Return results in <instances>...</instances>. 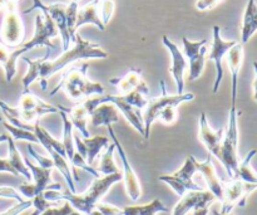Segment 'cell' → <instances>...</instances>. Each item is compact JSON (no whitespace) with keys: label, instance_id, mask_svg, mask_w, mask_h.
<instances>
[{"label":"cell","instance_id":"obj_47","mask_svg":"<svg viewBox=\"0 0 257 215\" xmlns=\"http://www.w3.org/2000/svg\"><path fill=\"white\" fill-rule=\"evenodd\" d=\"M193 215H207L208 214V206H201V208L195 209L192 211Z\"/></svg>","mask_w":257,"mask_h":215},{"label":"cell","instance_id":"obj_29","mask_svg":"<svg viewBox=\"0 0 257 215\" xmlns=\"http://www.w3.org/2000/svg\"><path fill=\"white\" fill-rule=\"evenodd\" d=\"M127 103H130L133 107L138 108V110H145L147 106L148 101H150V88H148L147 83L143 81L137 88L132 91V92L127 93V95H120Z\"/></svg>","mask_w":257,"mask_h":215},{"label":"cell","instance_id":"obj_6","mask_svg":"<svg viewBox=\"0 0 257 215\" xmlns=\"http://www.w3.org/2000/svg\"><path fill=\"white\" fill-rule=\"evenodd\" d=\"M25 40V27L17 3L5 7L4 17L0 25V43L9 49L19 48Z\"/></svg>","mask_w":257,"mask_h":215},{"label":"cell","instance_id":"obj_7","mask_svg":"<svg viewBox=\"0 0 257 215\" xmlns=\"http://www.w3.org/2000/svg\"><path fill=\"white\" fill-rule=\"evenodd\" d=\"M197 173L196 169V159L195 156L190 155L186 158L185 164L178 171H176L172 175H161L160 181L167 184L172 188V190L177 194L180 198H182L188 191H201L203 190L198 184L193 181V175Z\"/></svg>","mask_w":257,"mask_h":215},{"label":"cell","instance_id":"obj_20","mask_svg":"<svg viewBox=\"0 0 257 215\" xmlns=\"http://www.w3.org/2000/svg\"><path fill=\"white\" fill-rule=\"evenodd\" d=\"M196 169H197V173H200L205 179L206 184L208 186V191H211L215 195V198L222 203L223 181L218 178L217 173H216V169L212 164V155L208 154L207 159L203 163H198L196 160Z\"/></svg>","mask_w":257,"mask_h":215},{"label":"cell","instance_id":"obj_50","mask_svg":"<svg viewBox=\"0 0 257 215\" xmlns=\"http://www.w3.org/2000/svg\"><path fill=\"white\" fill-rule=\"evenodd\" d=\"M89 215H103L102 213H100V211L99 210H97V209H93V210L92 211H90V213H89Z\"/></svg>","mask_w":257,"mask_h":215},{"label":"cell","instance_id":"obj_43","mask_svg":"<svg viewBox=\"0 0 257 215\" xmlns=\"http://www.w3.org/2000/svg\"><path fill=\"white\" fill-rule=\"evenodd\" d=\"M95 209L99 210L103 215H123L122 209L117 208V206L112 205V204L107 203H97L95 204Z\"/></svg>","mask_w":257,"mask_h":215},{"label":"cell","instance_id":"obj_23","mask_svg":"<svg viewBox=\"0 0 257 215\" xmlns=\"http://www.w3.org/2000/svg\"><path fill=\"white\" fill-rule=\"evenodd\" d=\"M98 10H99V0H92L88 4H85L84 7L80 8L77 14L75 30H78V28H80L82 25L93 24L103 32L105 29V27L103 25Z\"/></svg>","mask_w":257,"mask_h":215},{"label":"cell","instance_id":"obj_53","mask_svg":"<svg viewBox=\"0 0 257 215\" xmlns=\"http://www.w3.org/2000/svg\"><path fill=\"white\" fill-rule=\"evenodd\" d=\"M215 215H233V214H231V213H218V211H215V213H213Z\"/></svg>","mask_w":257,"mask_h":215},{"label":"cell","instance_id":"obj_45","mask_svg":"<svg viewBox=\"0 0 257 215\" xmlns=\"http://www.w3.org/2000/svg\"><path fill=\"white\" fill-rule=\"evenodd\" d=\"M221 2L222 0H197L196 2V9L200 10V12H206V10H210L212 8H215Z\"/></svg>","mask_w":257,"mask_h":215},{"label":"cell","instance_id":"obj_5","mask_svg":"<svg viewBox=\"0 0 257 215\" xmlns=\"http://www.w3.org/2000/svg\"><path fill=\"white\" fill-rule=\"evenodd\" d=\"M236 101L231 100L230 116H228V125L225 130L222 138V145H221L220 156L218 160L223 165V168L227 171L230 179H237L238 171V160L237 155V145H238V112L236 107Z\"/></svg>","mask_w":257,"mask_h":215},{"label":"cell","instance_id":"obj_10","mask_svg":"<svg viewBox=\"0 0 257 215\" xmlns=\"http://www.w3.org/2000/svg\"><path fill=\"white\" fill-rule=\"evenodd\" d=\"M58 29L53 20L50 19L49 15L43 14V13H38L35 17V30L34 35L32 39L28 42L23 43L19 47V50L22 54L29 52L33 48L38 47H48L50 49L54 48V44H52L50 39L58 35Z\"/></svg>","mask_w":257,"mask_h":215},{"label":"cell","instance_id":"obj_22","mask_svg":"<svg viewBox=\"0 0 257 215\" xmlns=\"http://www.w3.org/2000/svg\"><path fill=\"white\" fill-rule=\"evenodd\" d=\"M90 121L92 125L95 127L99 126H112L113 123H117L119 121V111L113 103L104 102L94 108L90 113Z\"/></svg>","mask_w":257,"mask_h":215},{"label":"cell","instance_id":"obj_19","mask_svg":"<svg viewBox=\"0 0 257 215\" xmlns=\"http://www.w3.org/2000/svg\"><path fill=\"white\" fill-rule=\"evenodd\" d=\"M225 130L220 128L217 131H213L211 126L208 125L206 113L202 112L200 116V138L203 142L205 148L207 149L208 154L218 159L221 151V145H222V138Z\"/></svg>","mask_w":257,"mask_h":215},{"label":"cell","instance_id":"obj_2","mask_svg":"<svg viewBox=\"0 0 257 215\" xmlns=\"http://www.w3.org/2000/svg\"><path fill=\"white\" fill-rule=\"evenodd\" d=\"M123 180V174L117 173L112 175H105L103 178H97L90 188L84 194H73L69 190H45L43 193L44 198L49 201H68L75 210L80 211L84 215H89L90 211L95 208V204L99 203L100 199L105 195L108 190Z\"/></svg>","mask_w":257,"mask_h":215},{"label":"cell","instance_id":"obj_8","mask_svg":"<svg viewBox=\"0 0 257 215\" xmlns=\"http://www.w3.org/2000/svg\"><path fill=\"white\" fill-rule=\"evenodd\" d=\"M27 168L29 169L34 183H24L18 188V191L22 194L23 198L33 199L34 196L43 194L45 190H62L60 184H50L52 181V170L50 169H43L39 165H34L28 158L24 159Z\"/></svg>","mask_w":257,"mask_h":215},{"label":"cell","instance_id":"obj_38","mask_svg":"<svg viewBox=\"0 0 257 215\" xmlns=\"http://www.w3.org/2000/svg\"><path fill=\"white\" fill-rule=\"evenodd\" d=\"M99 17L102 19L103 25H107L109 23L110 18H112L113 12H114V2L113 0H107V2L99 3Z\"/></svg>","mask_w":257,"mask_h":215},{"label":"cell","instance_id":"obj_37","mask_svg":"<svg viewBox=\"0 0 257 215\" xmlns=\"http://www.w3.org/2000/svg\"><path fill=\"white\" fill-rule=\"evenodd\" d=\"M32 200H33V208L35 209L34 213H33L32 215H40L42 213H44L47 209L58 206V201L47 200V199L44 198V195H43V194H39V195L34 196Z\"/></svg>","mask_w":257,"mask_h":215},{"label":"cell","instance_id":"obj_46","mask_svg":"<svg viewBox=\"0 0 257 215\" xmlns=\"http://www.w3.org/2000/svg\"><path fill=\"white\" fill-rule=\"evenodd\" d=\"M0 173H9L14 176H19V174L15 171V169L13 168L12 164L9 163V160H8V159L0 158Z\"/></svg>","mask_w":257,"mask_h":215},{"label":"cell","instance_id":"obj_13","mask_svg":"<svg viewBox=\"0 0 257 215\" xmlns=\"http://www.w3.org/2000/svg\"><path fill=\"white\" fill-rule=\"evenodd\" d=\"M183 43V55H186L190 62V75L188 80L196 81L201 77L205 68L206 54H207V39L192 42L188 38H182Z\"/></svg>","mask_w":257,"mask_h":215},{"label":"cell","instance_id":"obj_55","mask_svg":"<svg viewBox=\"0 0 257 215\" xmlns=\"http://www.w3.org/2000/svg\"><path fill=\"white\" fill-rule=\"evenodd\" d=\"M102 2H107V0H99V3H102Z\"/></svg>","mask_w":257,"mask_h":215},{"label":"cell","instance_id":"obj_44","mask_svg":"<svg viewBox=\"0 0 257 215\" xmlns=\"http://www.w3.org/2000/svg\"><path fill=\"white\" fill-rule=\"evenodd\" d=\"M73 140H74V149L75 153L79 154L85 161H87V148L84 145V141L79 137L78 132H73Z\"/></svg>","mask_w":257,"mask_h":215},{"label":"cell","instance_id":"obj_12","mask_svg":"<svg viewBox=\"0 0 257 215\" xmlns=\"http://www.w3.org/2000/svg\"><path fill=\"white\" fill-rule=\"evenodd\" d=\"M19 116L20 120L29 125H34L42 116L52 115V113H59V110L54 106L45 103L32 92H23L19 101Z\"/></svg>","mask_w":257,"mask_h":215},{"label":"cell","instance_id":"obj_4","mask_svg":"<svg viewBox=\"0 0 257 215\" xmlns=\"http://www.w3.org/2000/svg\"><path fill=\"white\" fill-rule=\"evenodd\" d=\"M89 68L88 63H83L79 67H73L62 76L59 85L54 87L50 96L57 95L59 90H64L65 95L73 101H84L90 96H103L104 87L98 82H92L87 77V70Z\"/></svg>","mask_w":257,"mask_h":215},{"label":"cell","instance_id":"obj_9","mask_svg":"<svg viewBox=\"0 0 257 215\" xmlns=\"http://www.w3.org/2000/svg\"><path fill=\"white\" fill-rule=\"evenodd\" d=\"M40 10L43 14L49 15L50 19L57 27L58 32H59L60 37H62L63 43V50H68L72 43V38H70L69 32H68L67 25V5L63 3H54V4H44L42 0H33V5L29 9L24 10V14L33 12V10Z\"/></svg>","mask_w":257,"mask_h":215},{"label":"cell","instance_id":"obj_21","mask_svg":"<svg viewBox=\"0 0 257 215\" xmlns=\"http://www.w3.org/2000/svg\"><path fill=\"white\" fill-rule=\"evenodd\" d=\"M226 55H227V64L231 72V100H237V82L238 73L242 64L243 44L237 42Z\"/></svg>","mask_w":257,"mask_h":215},{"label":"cell","instance_id":"obj_32","mask_svg":"<svg viewBox=\"0 0 257 215\" xmlns=\"http://www.w3.org/2000/svg\"><path fill=\"white\" fill-rule=\"evenodd\" d=\"M60 116H62L63 121V145H64L65 154H67L68 163L73 160V156L75 154L74 149V140H73V126L70 123L69 118H68L67 113L64 111H59Z\"/></svg>","mask_w":257,"mask_h":215},{"label":"cell","instance_id":"obj_26","mask_svg":"<svg viewBox=\"0 0 257 215\" xmlns=\"http://www.w3.org/2000/svg\"><path fill=\"white\" fill-rule=\"evenodd\" d=\"M19 57H22V54L19 53L18 48L9 49L0 43V65L4 69L7 82H12L13 78L17 75V62Z\"/></svg>","mask_w":257,"mask_h":215},{"label":"cell","instance_id":"obj_48","mask_svg":"<svg viewBox=\"0 0 257 215\" xmlns=\"http://www.w3.org/2000/svg\"><path fill=\"white\" fill-rule=\"evenodd\" d=\"M253 68H255V73H256L255 82H253V91H255V93H253V98H255V101L257 102V62L253 63Z\"/></svg>","mask_w":257,"mask_h":215},{"label":"cell","instance_id":"obj_3","mask_svg":"<svg viewBox=\"0 0 257 215\" xmlns=\"http://www.w3.org/2000/svg\"><path fill=\"white\" fill-rule=\"evenodd\" d=\"M161 87H162V96L151 98L146 106L145 113H143V121H145V136L143 137L146 140L150 138L151 127L155 121H161L165 125H172L178 117V113L176 111L178 106L195 98V95L191 92L182 93V95H168L163 81L161 82Z\"/></svg>","mask_w":257,"mask_h":215},{"label":"cell","instance_id":"obj_49","mask_svg":"<svg viewBox=\"0 0 257 215\" xmlns=\"http://www.w3.org/2000/svg\"><path fill=\"white\" fill-rule=\"evenodd\" d=\"M8 137H9V136H8V135H0V144H2V142H7Z\"/></svg>","mask_w":257,"mask_h":215},{"label":"cell","instance_id":"obj_36","mask_svg":"<svg viewBox=\"0 0 257 215\" xmlns=\"http://www.w3.org/2000/svg\"><path fill=\"white\" fill-rule=\"evenodd\" d=\"M77 14H78V3L70 2V4L67 5V25L68 32H69L70 38H72V43L74 42L75 34V22H77Z\"/></svg>","mask_w":257,"mask_h":215},{"label":"cell","instance_id":"obj_28","mask_svg":"<svg viewBox=\"0 0 257 215\" xmlns=\"http://www.w3.org/2000/svg\"><path fill=\"white\" fill-rule=\"evenodd\" d=\"M7 142H8V149H9V158H8V160H9V163L12 164L13 168L15 169V171H17L19 175L24 176V178L28 180V183H29V181L33 179L32 174H30L29 169H28L27 165H25L24 159H23L22 155H20L19 150H18L17 145H15V141L9 136Z\"/></svg>","mask_w":257,"mask_h":215},{"label":"cell","instance_id":"obj_1","mask_svg":"<svg viewBox=\"0 0 257 215\" xmlns=\"http://www.w3.org/2000/svg\"><path fill=\"white\" fill-rule=\"evenodd\" d=\"M74 47L65 50L60 57L49 60L50 52H48L42 59H39V80L42 90H47V80L59 70L64 69L70 63L82 59H105L108 58V53L97 43L89 42L75 34Z\"/></svg>","mask_w":257,"mask_h":215},{"label":"cell","instance_id":"obj_34","mask_svg":"<svg viewBox=\"0 0 257 215\" xmlns=\"http://www.w3.org/2000/svg\"><path fill=\"white\" fill-rule=\"evenodd\" d=\"M114 151H115V145L114 144H110V145H108V148L105 149L104 154L102 155V159H100V164H99V169H98L99 171H98V173L102 174L103 176L120 173L119 169H118L117 165L114 164V160H113Z\"/></svg>","mask_w":257,"mask_h":215},{"label":"cell","instance_id":"obj_17","mask_svg":"<svg viewBox=\"0 0 257 215\" xmlns=\"http://www.w3.org/2000/svg\"><path fill=\"white\" fill-rule=\"evenodd\" d=\"M100 100H102V103H113V105L118 108V111L124 116L127 122L130 123L133 128H136L141 135L145 136V121H143V115L142 112H141V110H138V108L133 107L130 103L125 102L124 98H123L122 96L103 95L100 96Z\"/></svg>","mask_w":257,"mask_h":215},{"label":"cell","instance_id":"obj_25","mask_svg":"<svg viewBox=\"0 0 257 215\" xmlns=\"http://www.w3.org/2000/svg\"><path fill=\"white\" fill-rule=\"evenodd\" d=\"M257 32V4L255 0H248L243 14L242 28H241V44H246Z\"/></svg>","mask_w":257,"mask_h":215},{"label":"cell","instance_id":"obj_35","mask_svg":"<svg viewBox=\"0 0 257 215\" xmlns=\"http://www.w3.org/2000/svg\"><path fill=\"white\" fill-rule=\"evenodd\" d=\"M4 127L7 128L8 132L10 133V137H12L14 141L24 140V141H29V142L39 144V140H38V137L35 136V133L33 132V131L14 127V126H12L8 122H4Z\"/></svg>","mask_w":257,"mask_h":215},{"label":"cell","instance_id":"obj_16","mask_svg":"<svg viewBox=\"0 0 257 215\" xmlns=\"http://www.w3.org/2000/svg\"><path fill=\"white\" fill-rule=\"evenodd\" d=\"M162 43L168 49L171 57H172V64L170 67V73L173 77V80H175L176 86H177V95H182V93H185L183 92L185 91V80H183V76H185L186 68L188 67V63L186 60L185 55H183L182 50L167 35H163Z\"/></svg>","mask_w":257,"mask_h":215},{"label":"cell","instance_id":"obj_52","mask_svg":"<svg viewBox=\"0 0 257 215\" xmlns=\"http://www.w3.org/2000/svg\"><path fill=\"white\" fill-rule=\"evenodd\" d=\"M70 215H84V214H83V213H80V211L75 210V209H74V210H73V213L70 214Z\"/></svg>","mask_w":257,"mask_h":215},{"label":"cell","instance_id":"obj_41","mask_svg":"<svg viewBox=\"0 0 257 215\" xmlns=\"http://www.w3.org/2000/svg\"><path fill=\"white\" fill-rule=\"evenodd\" d=\"M0 198L14 199L18 203H22V201L25 200L22 196V194L17 189L12 188V186H0Z\"/></svg>","mask_w":257,"mask_h":215},{"label":"cell","instance_id":"obj_24","mask_svg":"<svg viewBox=\"0 0 257 215\" xmlns=\"http://www.w3.org/2000/svg\"><path fill=\"white\" fill-rule=\"evenodd\" d=\"M57 108L59 111H64V112L67 113L72 126L79 131V133L83 136V137L84 138L90 137V133L87 128V122H88V117H89V113H88V111L85 110L84 105H83L82 102L78 103V105L74 106L73 108H67L64 107V106H58Z\"/></svg>","mask_w":257,"mask_h":215},{"label":"cell","instance_id":"obj_15","mask_svg":"<svg viewBox=\"0 0 257 215\" xmlns=\"http://www.w3.org/2000/svg\"><path fill=\"white\" fill-rule=\"evenodd\" d=\"M236 40H223L221 38V28L218 25L213 27V40L212 47H211V52L206 54V59L213 60L216 65V80L213 83V93H217L218 87L221 85V81L223 78V68H222V59L228 50L236 44Z\"/></svg>","mask_w":257,"mask_h":215},{"label":"cell","instance_id":"obj_30","mask_svg":"<svg viewBox=\"0 0 257 215\" xmlns=\"http://www.w3.org/2000/svg\"><path fill=\"white\" fill-rule=\"evenodd\" d=\"M123 215H156L157 213H166L168 209L160 199H155L146 205H131L122 209Z\"/></svg>","mask_w":257,"mask_h":215},{"label":"cell","instance_id":"obj_11","mask_svg":"<svg viewBox=\"0 0 257 215\" xmlns=\"http://www.w3.org/2000/svg\"><path fill=\"white\" fill-rule=\"evenodd\" d=\"M257 189V184L245 183L240 179H231L223 183V200L221 213H231L235 206H245L248 196Z\"/></svg>","mask_w":257,"mask_h":215},{"label":"cell","instance_id":"obj_14","mask_svg":"<svg viewBox=\"0 0 257 215\" xmlns=\"http://www.w3.org/2000/svg\"><path fill=\"white\" fill-rule=\"evenodd\" d=\"M108 131H109V135L110 137H112L113 144L115 145V151H118V155H119L120 161H122V165H123L122 174H123V180H124V184H125V191H127L131 200L138 201V199L141 198V194H142L138 176L136 175L135 170H133V168L131 166L130 161H128V158H127V154H125L122 144L119 142L118 137L115 136L113 126H108Z\"/></svg>","mask_w":257,"mask_h":215},{"label":"cell","instance_id":"obj_42","mask_svg":"<svg viewBox=\"0 0 257 215\" xmlns=\"http://www.w3.org/2000/svg\"><path fill=\"white\" fill-rule=\"evenodd\" d=\"M73 210H74V208H73L68 201H65L60 208H58V206L49 208L40 215H70L73 213Z\"/></svg>","mask_w":257,"mask_h":215},{"label":"cell","instance_id":"obj_39","mask_svg":"<svg viewBox=\"0 0 257 215\" xmlns=\"http://www.w3.org/2000/svg\"><path fill=\"white\" fill-rule=\"evenodd\" d=\"M28 151H29V155L32 156L33 159H35V160H37V163H38V165L40 166V168H43V169H50V170H52L53 168H54V163H53V160L50 158H44V156H42V155H39V154L37 153V151L34 150V149H33V146L30 145H28Z\"/></svg>","mask_w":257,"mask_h":215},{"label":"cell","instance_id":"obj_56","mask_svg":"<svg viewBox=\"0 0 257 215\" xmlns=\"http://www.w3.org/2000/svg\"><path fill=\"white\" fill-rule=\"evenodd\" d=\"M0 122H2V117H0Z\"/></svg>","mask_w":257,"mask_h":215},{"label":"cell","instance_id":"obj_33","mask_svg":"<svg viewBox=\"0 0 257 215\" xmlns=\"http://www.w3.org/2000/svg\"><path fill=\"white\" fill-rule=\"evenodd\" d=\"M257 154V150H251L250 153L246 155V158L238 164V171H237V179L245 181V183L257 184V174L251 166V161H252L253 156Z\"/></svg>","mask_w":257,"mask_h":215},{"label":"cell","instance_id":"obj_40","mask_svg":"<svg viewBox=\"0 0 257 215\" xmlns=\"http://www.w3.org/2000/svg\"><path fill=\"white\" fill-rule=\"evenodd\" d=\"M33 206V200L32 199H25L22 203H17L15 205H13L12 208H9L8 210L0 213V215H20L24 213L25 210H28L29 208Z\"/></svg>","mask_w":257,"mask_h":215},{"label":"cell","instance_id":"obj_31","mask_svg":"<svg viewBox=\"0 0 257 215\" xmlns=\"http://www.w3.org/2000/svg\"><path fill=\"white\" fill-rule=\"evenodd\" d=\"M84 145L87 148V164L92 165L97 156L100 155L103 149L109 145V138L105 136H94V137L84 138Z\"/></svg>","mask_w":257,"mask_h":215},{"label":"cell","instance_id":"obj_51","mask_svg":"<svg viewBox=\"0 0 257 215\" xmlns=\"http://www.w3.org/2000/svg\"><path fill=\"white\" fill-rule=\"evenodd\" d=\"M8 5V2L7 0H0V9H3V8H5Z\"/></svg>","mask_w":257,"mask_h":215},{"label":"cell","instance_id":"obj_18","mask_svg":"<svg viewBox=\"0 0 257 215\" xmlns=\"http://www.w3.org/2000/svg\"><path fill=\"white\" fill-rule=\"evenodd\" d=\"M216 200L211 191H188L173 208L172 215H187L201 206H210Z\"/></svg>","mask_w":257,"mask_h":215},{"label":"cell","instance_id":"obj_27","mask_svg":"<svg viewBox=\"0 0 257 215\" xmlns=\"http://www.w3.org/2000/svg\"><path fill=\"white\" fill-rule=\"evenodd\" d=\"M143 81L145 80L142 77V70L137 69V68H132L123 77L110 78L109 82L110 85L115 86L123 95H127V93L132 92L135 88H137Z\"/></svg>","mask_w":257,"mask_h":215},{"label":"cell","instance_id":"obj_54","mask_svg":"<svg viewBox=\"0 0 257 215\" xmlns=\"http://www.w3.org/2000/svg\"><path fill=\"white\" fill-rule=\"evenodd\" d=\"M70 2H73V3H79L80 0H70Z\"/></svg>","mask_w":257,"mask_h":215}]
</instances>
